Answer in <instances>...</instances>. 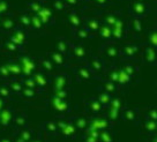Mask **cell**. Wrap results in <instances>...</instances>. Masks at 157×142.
<instances>
[{"mask_svg": "<svg viewBox=\"0 0 157 142\" xmlns=\"http://www.w3.org/2000/svg\"><path fill=\"white\" fill-rule=\"evenodd\" d=\"M144 59H146V63H147L148 65H156L157 59H156V53H155L154 49L149 48V49L146 50Z\"/></svg>", "mask_w": 157, "mask_h": 142, "instance_id": "cell-4", "label": "cell"}, {"mask_svg": "<svg viewBox=\"0 0 157 142\" xmlns=\"http://www.w3.org/2000/svg\"><path fill=\"white\" fill-rule=\"evenodd\" d=\"M121 118L125 121L131 123L133 125H140L141 124L140 111L137 109H125V110H121Z\"/></svg>", "mask_w": 157, "mask_h": 142, "instance_id": "cell-1", "label": "cell"}, {"mask_svg": "<svg viewBox=\"0 0 157 142\" xmlns=\"http://www.w3.org/2000/svg\"><path fill=\"white\" fill-rule=\"evenodd\" d=\"M119 117H121V110H118V109L109 106V112H108L109 120L110 121H116Z\"/></svg>", "mask_w": 157, "mask_h": 142, "instance_id": "cell-6", "label": "cell"}, {"mask_svg": "<svg viewBox=\"0 0 157 142\" xmlns=\"http://www.w3.org/2000/svg\"><path fill=\"white\" fill-rule=\"evenodd\" d=\"M81 75L83 76V79H89V76H90L89 72H87L86 69H82V71H81Z\"/></svg>", "mask_w": 157, "mask_h": 142, "instance_id": "cell-18", "label": "cell"}, {"mask_svg": "<svg viewBox=\"0 0 157 142\" xmlns=\"http://www.w3.org/2000/svg\"><path fill=\"white\" fill-rule=\"evenodd\" d=\"M28 84H29L30 87H33V86H34V83H33V82H31V81H29V82H28V81H27V86H28Z\"/></svg>", "mask_w": 157, "mask_h": 142, "instance_id": "cell-23", "label": "cell"}, {"mask_svg": "<svg viewBox=\"0 0 157 142\" xmlns=\"http://www.w3.org/2000/svg\"><path fill=\"white\" fill-rule=\"evenodd\" d=\"M99 140L102 142H113V137L109 131L103 129V131L101 132V135H99Z\"/></svg>", "mask_w": 157, "mask_h": 142, "instance_id": "cell-11", "label": "cell"}, {"mask_svg": "<svg viewBox=\"0 0 157 142\" xmlns=\"http://www.w3.org/2000/svg\"><path fill=\"white\" fill-rule=\"evenodd\" d=\"M66 131L64 129V132H65V134H72V133L74 132V127L72 126V125H66Z\"/></svg>", "mask_w": 157, "mask_h": 142, "instance_id": "cell-16", "label": "cell"}, {"mask_svg": "<svg viewBox=\"0 0 157 142\" xmlns=\"http://www.w3.org/2000/svg\"><path fill=\"white\" fill-rule=\"evenodd\" d=\"M125 71H126V73L131 76V78H135L137 75V72H139V69H137V67H135L134 65H132V64H126L125 66L123 67Z\"/></svg>", "mask_w": 157, "mask_h": 142, "instance_id": "cell-8", "label": "cell"}, {"mask_svg": "<svg viewBox=\"0 0 157 142\" xmlns=\"http://www.w3.org/2000/svg\"><path fill=\"white\" fill-rule=\"evenodd\" d=\"M144 117L149 118V119H152V120H155L157 121V108H151L147 110V112L144 114Z\"/></svg>", "mask_w": 157, "mask_h": 142, "instance_id": "cell-12", "label": "cell"}, {"mask_svg": "<svg viewBox=\"0 0 157 142\" xmlns=\"http://www.w3.org/2000/svg\"><path fill=\"white\" fill-rule=\"evenodd\" d=\"M87 142H98V139L97 137L91 136V135H88V137H87Z\"/></svg>", "mask_w": 157, "mask_h": 142, "instance_id": "cell-19", "label": "cell"}, {"mask_svg": "<svg viewBox=\"0 0 157 142\" xmlns=\"http://www.w3.org/2000/svg\"><path fill=\"white\" fill-rule=\"evenodd\" d=\"M35 80H36V81H37V80H38V82H39V83H40V84H42V86H43V84L45 83L44 79L42 78V76H39V75H38V76H37V75H36V79H35Z\"/></svg>", "mask_w": 157, "mask_h": 142, "instance_id": "cell-20", "label": "cell"}, {"mask_svg": "<svg viewBox=\"0 0 157 142\" xmlns=\"http://www.w3.org/2000/svg\"><path fill=\"white\" fill-rule=\"evenodd\" d=\"M146 142H157V136H156V135L149 136V139H148V140Z\"/></svg>", "mask_w": 157, "mask_h": 142, "instance_id": "cell-21", "label": "cell"}, {"mask_svg": "<svg viewBox=\"0 0 157 142\" xmlns=\"http://www.w3.org/2000/svg\"><path fill=\"white\" fill-rule=\"evenodd\" d=\"M0 117L1 118H4V120H2V123L4 124H6L7 123V120L10 118V113H8L7 111H5V112L2 113V114H0Z\"/></svg>", "mask_w": 157, "mask_h": 142, "instance_id": "cell-15", "label": "cell"}, {"mask_svg": "<svg viewBox=\"0 0 157 142\" xmlns=\"http://www.w3.org/2000/svg\"><path fill=\"white\" fill-rule=\"evenodd\" d=\"M155 135H156V136H157V133H156V134H155Z\"/></svg>", "mask_w": 157, "mask_h": 142, "instance_id": "cell-24", "label": "cell"}, {"mask_svg": "<svg viewBox=\"0 0 157 142\" xmlns=\"http://www.w3.org/2000/svg\"><path fill=\"white\" fill-rule=\"evenodd\" d=\"M124 52H125V54H126L127 57H131V58H132V57H134L135 53H136V49L129 46V48H126V49L124 50Z\"/></svg>", "mask_w": 157, "mask_h": 142, "instance_id": "cell-14", "label": "cell"}, {"mask_svg": "<svg viewBox=\"0 0 157 142\" xmlns=\"http://www.w3.org/2000/svg\"><path fill=\"white\" fill-rule=\"evenodd\" d=\"M118 79H119V69L113 71V72L110 73V78H109L110 81H112V82H114V83L118 84Z\"/></svg>", "mask_w": 157, "mask_h": 142, "instance_id": "cell-13", "label": "cell"}, {"mask_svg": "<svg viewBox=\"0 0 157 142\" xmlns=\"http://www.w3.org/2000/svg\"><path fill=\"white\" fill-rule=\"evenodd\" d=\"M113 96L111 95V94L109 93H105L104 94H99V96H98V101L102 103V105H104V106H109L110 105V103H111V101H112Z\"/></svg>", "mask_w": 157, "mask_h": 142, "instance_id": "cell-7", "label": "cell"}, {"mask_svg": "<svg viewBox=\"0 0 157 142\" xmlns=\"http://www.w3.org/2000/svg\"><path fill=\"white\" fill-rule=\"evenodd\" d=\"M141 125H142L143 132L147 133L149 136H152L157 133V121L155 120L144 117V120L141 123Z\"/></svg>", "mask_w": 157, "mask_h": 142, "instance_id": "cell-2", "label": "cell"}, {"mask_svg": "<svg viewBox=\"0 0 157 142\" xmlns=\"http://www.w3.org/2000/svg\"><path fill=\"white\" fill-rule=\"evenodd\" d=\"M109 126V121L108 120H105V119H95L93 123H91V128L93 129H97V131H99V129H105V128Z\"/></svg>", "mask_w": 157, "mask_h": 142, "instance_id": "cell-5", "label": "cell"}, {"mask_svg": "<svg viewBox=\"0 0 157 142\" xmlns=\"http://www.w3.org/2000/svg\"><path fill=\"white\" fill-rule=\"evenodd\" d=\"M104 89H105L106 93L113 95V94L117 91V83H114V82H112V81L109 80L108 82L104 84Z\"/></svg>", "mask_w": 157, "mask_h": 142, "instance_id": "cell-10", "label": "cell"}, {"mask_svg": "<svg viewBox=\"0 0 157 142\" xmlns=\"http://www.w3.org/2000/svg\"><path fill=\"white\" fill-rule=\"evenodd\" d=\"M109 106H111V108H114V109H118V110H123V108H124L123 99H121L120 97H113Z\"/></svg>", "mask_w": 157, "mask_h": 142, "instance_id": "cell-9", "label": "cell"}, {"mask_svg": "<svg viewBox=\"0 0 157 142\" xmlns=\"http://www.w3.org/2000/svg\"><path fill=\"white\" fill-rule=\"evenodd\" d=\"M78 127H81V128L86 127V126H87V121H86V120H82V119H81V120H78Z\"/></svg>", "mask_w": 157, "mask_h": 142, "instance_id": "cell-17", "label": "cell"}, {"mask_svg": "<svg viewBox=\"0 0 157 142\" xmlns=\"http://www.w3.org/2000/svg\"><path fill=\"white\" fill-rule=\"evenodd\" d=\"M93 67L95 69H96V71H99V69L102 68V66H101V64H98V63H94L93 64Z\"/></svg>", "mask_w": 157, "mask_h": 142, "instance_id": "cell-22", "label": "cell"}, {"mask_svg": "<svg viewBox=\"0 0 157 142\" xmlns=\"http://www.w3.org/2000/svg\"><path fill=\"white\" fill-rule=\"evenodd\" d=\"M133 78H131L127 73H126V71L124 68H120L119 69V79H118V86H120V87H126L128 84H131L132 82Z\"/></svg>", "mask_w": 157, "mask_h": 142, "instance_id": "cell-3", "label": "cell"}]
</instances>
